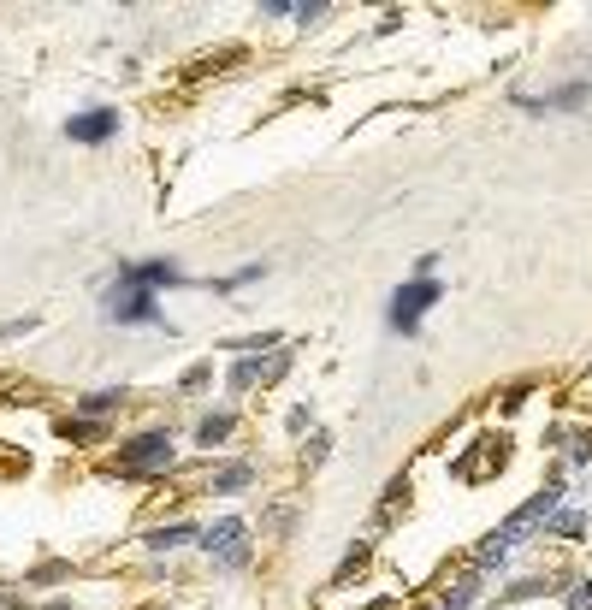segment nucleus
<instances>
[{
    "label": "nucleus",
    "mask_w": 592,
    "mask_h": 610,
    "mask_svg": "<svg viewBox=\"0 0 592 610\" xmlns=\"http://www.w3.org/2000/svg\"><path fill=\"white\" fill-rule=\"evenodd\" d=\"M557 498H563V480H545V486H539V492H534V498H527V504H522V510L509 516L504 527H492V540L480 545V569L504 563V557L516 552V545H522V540H527V534H534L539 522H545L551 510H557Z\"/></svg>",
    "instance_id": "obj_1"
},
{
    "label": "nucleus",
    "mask_w": 592,
    "mask_h": 610,
    "mask_svg": "<svg viewBox=\"0 0 592 610\" xmlns=\"http://www.w3.org/2000/svg\"><path fill=\"white\" fill-rule=\"evenodd\" d=\"M220 439H231V415H208L202 421V444H220Z\"/></svg>",
    "instance_id": "obj_11"
},
{
    "label": "nucleus",
    "mask_w": 592,
    "mask_h": 610,
    "mask_svg": "<svg viewBox=\"0 0 592 610\" xmlns=\"http://www.w3.org/2000/svg\"><path fill=\"white\" fill-rule=\"evenodd\" d=\"M433 302H438V284H403V291H397V302H391V327L397 332H415V327H421V314L426 309H433Z\"/></svg>",
    "instance_id": "obj_4"
},
{
    "label": "nucleus",
    "mask_w": 592,
    "mask_h": 610,
    "mask_svg": "<svg viewBox=\"0 0 592 610\" xmlns=\"http://www.w3.org/2000/svg\"><path fill=\"white\" fill-rule=\"evenodd\" d=\"M107 314H113V320H160L155 314V284L142 279L137 267H125L119 284H107Z\"/></svg>",
    "instance_id": "obj_2"
},
{
    "label": "nucleus",
    "mask_w": 592,
    "mask_h": 610,
    "mask_svg": "<svg viewBox=\"0 0 592 610\" xmlns=\"http://www.w3.org/2000/svg\"><path fill=\"white\" fill-rule=\"evenodd\" d=\"M569 610H592V581H580L575 593H569Z\"/></svg>",
    "instance_id": "obj_14"
},
{
    "label": "nucleus",
    "mask_w": 592,
    "mask_h": 610,
    "mask_svg": "<svg viewBox=\"0 0 592 610\" xmlns=\"http://www.w3.org/2000/svg\"><path fill=\"white\" fill-rule=\"evenodd\" d=\"M249 480H255L249 462H226V469H213V492H243Z\"/></svg>",
    "instance_id": "obj_8"
},
{
    "label": "nucleus",
    "mask_w": 592,
    "mask_h": 610,
    "mask_svg": "<svg viewBox=\"0 0 592 610\" xmlns=\"http://www.w3.org/2000/svg\"><path fill=\"white\" fill-rule=\"evenodd\" d=\"M184 540H196V534H190V527H155V534H148L155 552H172V545H184Z\"/></svg>",
    "instance_id": "obj_10"
},
{
    "label": "nucleus",
    "mask_w": 592,
    "mask_h": 610,
    "mask_svg": "<svg viewBox=\"0 0 592 610\" xmlns=\"http://www.w3.org/2000/svg\"><path fill=\"white\" fill-rule=\"evenodd\" d=\"M249 368H255V380H279V373L291 368V355L279 350V355H267V362H249Z\"/></svg>",
    "instance_id": "obj_12"
},
{
    "label": "nucleus",
    "mask_w": 592,
    "mask_h": 610,
    "mask_svg": "<svg viewBox=\"0 0 592 610\" xmlns=\"http://www.w3.org/2000/svg\"><path fill=\"white\" fill-rule=\"evenodd\" d=\"M119 403H125V391H89V398H84V415H89V421H101V415H113Z\"/></svg>",
    "instance_id": "obj_9"
},
{
    "label": "nucleus",
    "mask_w": 592,
    "mask_h": 610,
    "mask_svg": "<svg viewBox=\"0 0 592 610\" xmlns=\"http://www.w3.org/2000/svg\"><path fill=\"white\" fill-rule=\"evenodd\" d=\"M71 137H77V142H107V137H113V130H119V113H107V107H95V113H84V119H71Z\"/></svg>",
    "instance_id": "obj_6"
},
{
    "label": "nucleus",
    "mask_w": 592,
    "mask_h": 610,
    "mask_svg": "<svg viewBox=\"0 0 592 610\" xmlns=\"http://www.w3.org/2000/svg\"><path fill=\"white\" fill-rule=\"evenodd\" d=\"M202 545H208L213 557H220V563H249V527L243 522H220V527H208V534H202Z\"/></svg>",
    "instance_id": "obj_5"
},
{
    "label": "nucleus",
    "mask_w": 592,
    "mask_h": 610,
    "mask_svg": "<svg viewBox=\"0 0 592 610\" xmlns=\"http://www.w3.org/2000/svg\"><path fill=\"white\" fill-rule=\"evenodd\" d=\"M0 610H18V598H0Z\"/></svg>",
    "instance_id": "obj_15"
},
{
    "label": "nucleus",
    "mask_w": 592,
    "mask_h": 610,
    "mask_svg": "<svg viewBox=\"0 0 592 610\" xmlns=\"http://www.w3.org/2000/svg\"><path fill=\"white\" fill-rule=\"evenodd\" d=\"M148 284H178V267H166V261H148V267H137Z\"/></svg>",
    "instance_id": "obj_13"
},
{
    "label": "nucleus",
    "mask_w": 592,
    "mask_h": 610,
    "mask_svg": "<svg viewBox=\"0 0 592 610\" xmlns=\"http://www.w3.org/2000/svg\"><path fill=\"white\" fill-rule=\"evenodd\" d=\"M166 462H172V439L166 433H142V439H130L125 451H119L113 469L119 474H148V469H166Z\"/></svg>",
    "instance_id": "obj_3"
},
{
    "label": "nucleus",
    "mask_w": 592,
    "mask_h": 610,
    "mask_svg": "<svg viewBox=\"0 0 592 610\" xmlns=\"http://www.w3.org/2000/svg\"><path fill=\"white\" fill-rule=\"evenodd\" d=\"M480 598V575H462V581L444 587V598H438V610H468Z\"/></svg>",
    "instance_id": "obj_7"
}]
</instances>
